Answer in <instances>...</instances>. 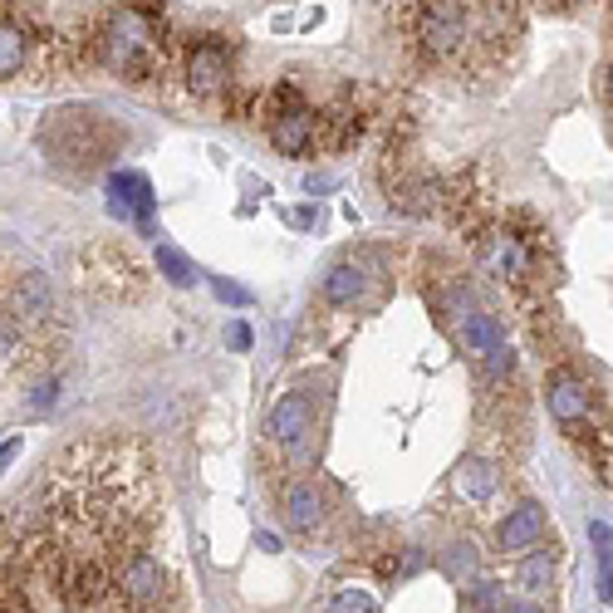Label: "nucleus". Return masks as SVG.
<instances>
[{
    "mask_svg": "<svg viewBox=\"0 0 613 613\" xmlns=\"http://www.w3.org/2000/svg\"><path fill=\"white\" fill-rule=\"evenodd\" d=\"M20 348V320L10 310H0V364H10Z\"/></svg>",
    "mask_w": 613,
    "mask_h": 613,
    "instance_id": "obj_22",
    "label": "nucleus"
},
{
    "mask_svg": "<svg viewBox=\"0 0 613 613\" xmlns=\"http://www.w3.org/2000/svg\"><path fill=\"white\" fill-rule=\"evenodd\" d=\"M609 89H613V83H609Z\"/></svg>",
    "mask_w": 613,
    "mask_h": 613,
    "instance_id": "obj_33",
    "label": "nucleus"
},
{
    "mask_svg": "<svg viewBox=\"0 0 613 613\" xmlns=\"http://www.w3.org/2000/svg\"><path fill=\"white\" fill-rule=\"evenodd\" d=\"M452 486H457L461 501L481 505V501H491V495H495V486H501V471H495L486 457H467L457 471H452Z\"/></svg>",
    "mask_w": 613,
    "mask_h": 613,
    "instance_id": "obj_16",
    "label": "nucleus"
},
{
    "mask_svg": "<svg viewBox=\"0 0 613 613\" xmlns=\"http://www.w3.org/2000/svg\"><path fill=\"white\" fill-rule=\"evenodd\" d=\"M515 584H521L525 594H545V589L555 584V549H525V555L515 559Z\"/></svg>",
    "mask_w": 613,
    "mask_h": 613,
    "instance_id": "obj_18",
    "label": "nucleus"
},
{
    "mask_svg": "<svg viewBox=\"0 0 613 613\" xmlns=\"http://www.w3.org/2000/svg\"><path fill=\"white\" fill-rule=\"evenodd\" d=\"M599 599L613 604V555H604V569H599Z\"/></svg>",
    "mask_w": 613,
    "mask_h": 613,
    "instance_id": "obj_26",
    "label": "nucleus"
},
{
    "mask_svg": "<svg viewBox=\"0 0 613 613\" xmlns=\"http://www.w3.org/2000/svg\"><path fill=\"white\" fill-rule=\"evenodd\" d=\"M477 565H481V555H477V545H471V540L447 545V555H442V569H447L452 579H471V575H477Z\"/></svg>",
    "mask_w": 613,
    "mask_h": 613,
    "instance_id": "obj_19",
    "label": "nucleus"
},
{
    "mask_svg": "<svg viewBox=\"0 0 613 613\" xmlns=\"http://www.w3.org/2000/svg\"><path fill=\"white\" fill-rule=\"evenodd\" d=\"M157 270H163L172 285H192L197 280V266L177 246H157Z\"/></svg>",
    "mask_w": 613,
    "mask_h": 613,
    "instance_id": "obj_20",
    "label": "nucleus"
},
{
    "mask_svg": "<svg viewBox=\"0 0 613 613\" xmlns=\"http://www.w3.org/2000/svg\"><path fill=\"white\" fill-rule=\"evenodd\" d=\"M182 74H187V89L192 93L231 89V45H221L216 35L192 40V45H187V59H182Z\"/></svg>",
    "mask_w": 613,
    "mask_h": 613,
    "instance_id": "obj_6",
    "label": "nucleus"
},
{
    "mask_svg": "<svg viewBox=\"0 0 613 613\" xmlns=\"http://www.w3.org/2000/svg\"><path fill=\"white\" fill-rule=\"evenodd\" d=\"M549 10H569V5H579V0H545Z\"/></svg>",
    "mask_w": 613,
    "mask_h": 613,
    "instance_id": "obj_32",
    "label": "nucleus"
},
{
    "mask_svg": "<svg viewBox=\"0 0 613 613\" xmlns=\"http://www.w3.org/2000/svg\"><path fill=\"white\" fill-rule=\"evenodd\" d=\"M30 45H35V40H30V30L0 10V79H15V74H25L30 65H35Z\"/></svg>",
    "mask_w": 613,
    "mask_h": 613,
    "instance_id": "obj_14",
    "label": "nucleus"
},
{
    "mask_svg": "<svg viewBox=\"0 0 613 613\" xmlns=\"http://www.w3.org/2000/svg\"><path fill=\"white\" fill-rule=\"evenodd\" d=\"M549 521H545V505L535 501H521L511 515H505L501 525H495V545L505 549V555H525V549H535L545 540Z\"/></svg>",
    "mask_w": 613,
    "mask_h": 613,
    "instance_id": "obj_10",
    "label": "nucleus"
},
{
    "mask_svg": "<svg viewBox=\"0 0 613 613\" xmlns=\"http://www.w3.org/2000/svg\"><path fill=\"white\" fill-rule=\"evenodd\" d=\"M40 147L49 153L55 167L93 172V167H103L109 157H119L123 129L93 109H55L45 119V129H40Z\"/></svg>",
    "mask_w": 613,
    "mask_h": 613,
    "instance_id": "obj_2",
    "label": "nucleus"
},
{
    "mask_svg": "<svg viewBox=\"0 0 613 613\" xmlns=\"http://www.w3.org/2000/svg\"><path fill=\"white\" fill-rule=\"evenodd\" d=\"M49 594L59 599V609L65 613H99L113 604V565L103 549H93V555H79L74 549V559L65 565V575H59V584L49 589Z\"/></svg>",
    "mask_w": 613,
    "mask_h": 613,
    "instance_id": "obj_3",
    "label": "nucleus"
},
{
    "mask_svg": "<svg viewBox=\"0 0 613 613\" xmlns=\"http://www.w3.org/2000/svg\"><path fill=\"white\" fill-rule=\"evenodd\" d=\"M545 403H549V417H555L565 432H575V427H584V422H594V412H599L594 388H589L569 364H555V368L545 374Z\"/></svg>",
    "mask_w": 613,
    "mask_h": 613,
    "instance_id": "obj_5",
    "label": "nucleus"
},
{
    "mask_svg": "<svg viewBox=\"0 0 613 613\" xmlns=\"http://www.w3.org/2000/svg\"><path fill=\"white\" fill-rule=\"evenodd\" d=\"M471 609H477V613L501 609V613H505V594H501V584H491V579H486V584L471 589Z\"/></svg>",
    "mask_w": 613,
    "mask_h": 613,
    "instance_id": "obj_23",
    "label": "nucleus"
},
{
    "mask_svg": "<svg viewBox=\"0 0 613 613\" xmlns=\"http://www.w3.org/2000/svg\"><path fill=\"white\" fill-rule=\"evenodd\" d=\"M93 59H103L109 69H119L133 83H153L167 65V45L157 15L137 5H119L93 25Z\"/></svg>",
    "mask_w": 613,
    "mask_h": 613,
    "instance_id": "obj_1",
    "label": "nucleus"
},
{
    "mask_svg": "<svg viewBox=\"0 0 613 613\" xmlns=\"http://www.w3.org/2000/svg\"><path fill=\"white\" fill-rule=\"evenodd\" d=\"M226 344H231V348H250V330H246V324H231V330H226Z\"/></svg>",
    "mask_w": 613,
    "mask_h": 613,
    "instance_id": "obj_28",
    "label": "nucleus"
},
{
    "mask_svg": "<svg viewBox=\"0 0 613 613\" xmlns=\"http://www.w3.org/2000/svg\"><path fill=\"white\" fill-rule=\"evenodd\" d=\"M30 408H35V412H49V408H55V378L35 383V398H30Z\"/></svg>",
    "mask_w": 613,
    "mask_h": 613,
    "instance_id": "obj_25",
    "label": "nucleus"
},
{
    "mask_svg": "<svg viewBox=\"0 0 613 613\" xmlns=\"http://www.w3.org/2000/svg\"><path fill=\"white\" fill-rule=\"evenodd\" d=\"M452 330H457V344H461V354L467 358H481L491 354V348H501L505 344V330H501V320H495V314H486L481 304H471L467 314H461L457 324H452Z\"/></svg>",
    "mask_w": 613,
    "mask_h": 613,
    "instance_id": "obj_12",
    "label": "nucleus"
},
{
    "mask_svg": "<svg viewBox=\"0 0 613 613\" xmlns=\"http://www.w3.org/2000/svg\"><path fill=\"white\" fill-rule=\"evenodd\" d=\"M5 310L15 314L20 324H49L55 320V290H49V280L40 270H30V275H20L15 280Z\"/></svg>",
    "mask_w": 613,
    "mask_h": 613,
    "instance_id": "obj_11",
    "label": "nucleus"
},
{
    "mask_svg": "<svg viewBox=\"0 0 613 613\" xmlns=\"http://www.w3.org/2000/svg\"><path fill=\"white\" fill-rule=\"evenodd\" d=\"M368 294V266L364 260H339L330 275H324V300L334 304V310H348V304H358Z\"/></svg>",
    "mask_w": 613,
    "mask_h": 613,
    "instance_id": "obj_15",
    "label": "nucleus"
},
{
    "mask_svg": "<svg viewBox=\"0 0 613 613\" xmlns=\"http://www.w3.org/2000/svg\"><path fill=\"white\" fill-rule=\"evenodd\" d=\"M270 143H275V153H285V157H310L314 147H320V113H314L310 103H300V109H290V113H275Z\"/></svg>",
    "mask_w": 613,
    "mask_h": 613,
    "instance_id": "obj_9",
    "label": "nucleus"
},
{
    "mask_svg": "<svg viewBox=\"0 0 613 613\" xmlns=\"http://www.w3.org/2000/svg\"><path fill=\"white\" fill-rule=\"evenodd\" d=\"M285 521L300 535H310L314 525L324 521V495L314 491V481H294L290 491H285Z\"/></svg>",
    "mask_w": 613,
    "mask_h": 613,
    "instance_id": "obj_17",
    "label": "nucleus"
},
{
    "mask_svg": "<svg viewBox=\"0 0 613 613\" xmlns=\"http://www.w3.org/2000/svg\"><path fill=\"white\" fill-rule=\"evenodd\" d=\"M330 613H378V604L364 589H339V594L330 599Z\"/></svg>",
    "mask_w": 613,
    "mask_h": 613,
    "instance_id": "obj_21",
    "label": "nucleus"
},
{
    "mask_svg": "<svg viewBox=\"0 0 613 613\" xmlns=\"http://www.w3.org/2000/svg\"><path fill=\"white\" fill-rule=\"evenodd\" d=\"M589 535H594V545H599V555H613V531H609V525H604V521H594V525H589Z\"/></svg>",
    "mask_w": 613,
    "mask_h": 613,
    "instance_id": "obj_27",
    "label": "nucleus"
},
{
    "mask_svg": "<svg viewBox=\"0 0 613 613\" xmlns=\"http://www.w3.org/2000/svg\"><path fill=\"white\" fill-rule=\"evenodd\" d=\"M314 432V403L304 393H285L275 398V408L266 412V437L275 442V447L294 452L304 447V437Z\"/></svg>",
    "mask_w": 613,
    "mask_h": 613,
    "instance_id": "obj_8",
    "label": "nucleus"
},
{
    "mask_svg": "<svg viewBox=\"0 0 613 613\" xmlns=\"http://www.w3.org/2000/svg\"><path fill=\"white\" fill-rule=\"evenodd\" d=\"M211 290H216V300H226V304H241V310H250V290H241V285H231V280H221V275H211Z\"/></svg>",
    "mask_w": 613,
    "mask_h": 613,
    "instance_id": "obj_24",
    "label": "nucleus"
},
{
    "mask_svg": "<svg viewBox=\"0 0 613 613\" xmlns=\"http://www.w3.org/2000/svg\"><path fill=\"white\" fill-rule=\"evenodd\" d=\"M15 457H20V437H10L5 447H0V471H5V467H10V461H15Z\"/></svg>",
    "mask_w": 613,
    "mask_h": 613,
    "instance_id": "obj_29",
    "label": "nucleus"
},
{
    "mask_svg": "<svg viewBox=\"0 0 613 613\" xmlns=\"http://www.w3.org/2000/svg\"><path fill=\"white\" fill-rule=\"evenodd\" d=\"M505 613H545L535 599H525V604H505Z\"/></svg>",
    "mask_w": 613,
    "mask_h": 613,
    "instance_id": "obj_30",
    "label": "nucleus"
},
{
    "mask_svg": "<svg viewBox=\"0 0 613 613\" xmlns=\"http://www.w3.org/2000/svg\"><path fill=\"white\" fill-rule=\"evenodd\" d=\"M256 545H260V549H270V555H275V549H280V540H275L270 531H260V535H256Z\"/></svg>",
    "mask_w": 613,
    "mask_h": 613,
    "instance_id": "obj_31",
    "label": "nucleus"
},
{
    "mask_svg": "<svg viewBox=\"0 0 613 613\" xmlns=\"http://www.w3.org/2000/svg\"><path fill=\"white\" fill-rule=\"evenodd\" d=\"M388 202L398 211H408V216H427V211H437L447 202V187L437 182V177H398V182H388Z\"/></svg>",
    "mask_w": 613,
    "mask_h": 613,
    "instance_id": "obj_13",
    "label": "nucleus"
},
{
    "mask_svg": "<svg viewBox=\"0 0 613 613\" xmlns=\"http://www.w3.org/2000/svg\"><path fill=\"white\" fill-rule=\"evenodd\" d=\"M153 207H157V197H153V182H147L143 172H113V182H109V216L133 221L143 236H153Z\"/></svg>",
    "mask_w": 613,
    "mask_h": 613,
    "instance_id": "obj_7",
    "label": "nucleus"
},
{
    "mask_svg": "<svg viewBox=\"0 0 613 613\" xmlns=\"http://www.w3.org/2000/svg\"><path fill=\"white\" fill-rule=\"evenodd\" d=\"M467 40H471V25L461 0H417V10H412V45L427 59L461 55Z\"/></svg>",
    "mask_w": 613,
    "mask_h": 613,
    "instance_id": "obj_4",
    "label": "nucleus"
}]
</instances>
